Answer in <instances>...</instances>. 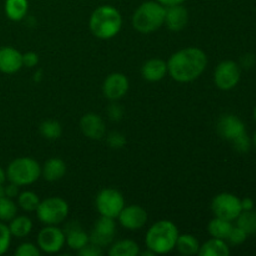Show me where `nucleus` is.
<instances>
[{
	"instance_id": "12",
	"label": "nucleus",
	"mask_w": 256,
	"mask_h": 256,
	"mask_svg": "<svg viewBox=\"0 0 256 256\" xmlns=\"http://www.w3.org/2000/svg\"><path fill=\"white\" fill-rule=\"evenodd\" d=\"M118 219L124 229L136 232L146 225L149 216L146 210L139 205H129V206L125 205Z\"/></svg>"
},
{
	"instance_id": "21",
	"label": "nucleus",
	"mask_w": 256,
	"mask_h": 256,
	"mask_svg": "<svg viewBox=\"0 0 256 256\" xmlns=\"http://www.w3.org/2000/svg\"><path fill=\"white\" fill-rule=\"evenodd\" d=\"M29 12V0H5V14L12 22H22Z\"/></svg>"
},
{
	"instance_id": "45",
	"label": "nucleus",
	"mask_w": 256,
	"mask_h": 256,
	"mask_svg": "<svg viewBox=\"0 0 256 256\" xmlns=\"http://www.w3.org/2000/svg\"><path fill=\"white\" fill-rule=\"evenodd\" d=\"M252 142H254V145H255V148H256V132H255V134H254V139H252Z\"/></svg>"
},
{
	"instance_id": "22",
	"label": "nucleus",
	"mask_w": 256,
	"mask_h": 256,
	"mask_svg": "<svg viewBox=\"0 0 256 256\" xmlns=\"http://www.w3.org/2000/svg\"><path fill=\"white\" fill-rule=\"evenodd\" d=\"M199 255L202 256H229L230 246L228 245L226 240L215 239L212 238L209 242H205L200 246Z\"/></svg>"
},
{
	"instance_id": "42",
	"label": "nucleus",
	"mask_w": 256,
	"mask_h": 256,
	"mask_svg": "<svg viewBox=\"0 0 256 256\" xmlns=\"http://www.w3.org/2000/svg\"><path fill=\"white\" fill-rule=\"evenodd\" d=\"M156 2H160L162 5H164L165 8H168V6H172V5L184 4L186 0H156Z\"/></svg>"
},
{
	"instance_id": "33",
	"label": "nucleus",
	"mask_w": 256,
	"mask_h": 256,
	"mask_svg": "<svg viewBox=\"0 0 256 256\" xmlns=\"http://www.w3.org/2000/svg\"><path fill=\"white\" fill-rule=\"evenodd\" d=\"M232 145H234V149L236 152H242V154H245V152H250L252 149V139L249 138L248 132L240 135L239 138H236L235 140H232Z\"/></svg>"
},
{
	"instance_id": "6",
	"label": "nucleus",
	"mask_w": 256,
	"mask_h": 256,
	"mask_svg": "<svg viewBox=\"0 0 256 256\" xmlns=\"http://www.w3.org/2000/svg\"><path fill=\"white\" fill-rule=\"evenodd\" d=\"M38 219L44 225H60L68 219L69 204L62 198L52 196L40 202L36 209Z\"/></svg>"
},
{
	"instance_id": "29",
	"label": "nucleus",
	"mask_w": 256,
	"mask_h": 256,
	"mask_svg": "<svg viewBox=\"0 0 256 256\" xmlns=\"http://www.w3.org/2000/svg\"><path fill=\"white\" fill-rule=\"evenodd\" d=\"M39 204L40 199L34 192H20L19 196H18V205H19L24 212H36Z\"/></svg>"
},
{
	"instance_id": "36",
	"label": "nucleus",
	"mask_w": 256,
	"mask_h": 256,
	"mask_svg": "<svg viewBox=\"0 0 256 256\" xmlns=\"http://www.w3.org/2000/svg\"><path fill=\"white\" fill-rule=\"evenodd\" d=\"M78 254L82 256H102L104 254V250L100 246H98V245L89 242L86 246H84L82 250H79Z\"/></svg>"
},
{
	"instance_id": "34",
	"label": "nucleus",
	"mask_w": 256,
	"mask_h": 256,
	"mask_svg": "<svg viewBox=\"0 0 256 256\" xmlns=\"http://www.w3.org/2000/svg\"><path fill=\"white\" fill-rule=\"evenodd\" d=\"M40 254H42V250L39 249V246L32 242H22L15 252L16 256H40Z\"/></svg>"
},
{
	"instance_id": "3",
	"label": "nucleus",
	"mask_w": 256,
	"mask_h": 256,
	"mask_svg": "<svg viewBox=\"0 0 256 256\" xmlns=\"http://www.w3.org/2000/svg\"><path fill=\"white\" fill-rule=\"evenodd\" d=\"M179 235V229L174 222L169 220H162L155 222L148 230L145 244L148 249L152 250L155 255L169 254L176 246Z\"/></svg>"
},
{
	"instance_id": "20",
	"label": "nucleus",
	"mask_w": 256,
	"mask_h": 256,
	"mask_svg": "<svg viewBox=\"0 0 256 256\" xmlns=\"http://www.w3.org/2000/svg\"><path fill=\"white\" fill-rule=\"evenodd\" d=\"M68 172V166L64 160L59 158H52L48 162H45L44 166L42 168V176L44 180L49 182H59L65 176Z\"/></svg>"
},
{
	"instance_id": "39",
	"label": "nucleus",
	"mask_w": 256,
	"mask_h": 256,
	"mask_svg": "<svg viewBox=\"0 0 256 256\" xmlns=\"http://www.w3.org/2000/svg\"><path fill=\"white\" fill-rule=\"evenodd\" d=\"M19 185L14 184V182H10L9 185L5 186V195L10 199H14V198H18L20 194V190H19Z\"/></svg>"
},
{
	"instance_id": "43",
	"label": "nucleus",
	"mask_w": 256,
	"mask_h": 256,
	"mask_svg": "<svg viewBox=\"0 0 256 256\" xmlns=\"http://www.w3.org/2000/svg\"><path fill=\"white\" fill-rule=\"evenodd\" d=\"M6 180H8V178H6V172H5V170L2 169V166H0V185H4Z\"/></svg>"
},
{
	"instance_id": "35",
	"label": "nucleus",
	"mask_w": 256,
	"mask_h": 256,
	"mask_svg": "<svg viewBox=\"0 0 256 256\" xmlns=\"http://www.w3.org/2000/svg\"><path fill=\"white\" fill-rule=\"evenodd\" d=\"M108 144L112 149H122L126 144V138L119 132H112L108 135Z\"/></svg>"
},
{
	"instance_id": "5",
	"label": "nucleus",
	"mask_w": 256,
	"mask_h": 256,
	"mask_svg": "<svg viewBox=\"0 0 256 256\" xmlns=\"http://www.w3.org/2000/svg\"><path fill=\"white\" fill-rule=\"evenodd\" d=\"M6 178L9 182H14L19 186H28L42 178V166L32 158H18L8 166Z\"/></svg>"
},
{
	"instance_id": "38",
	"label": "nucleus",
	"mask_w": 256,
	"mask_h": 256,
	"mask_svg": "<svg viewBox=\"0 0 256 256\" xmlns=\"http://www.w3.org/2000/svg\"><path fill=\"white\" fill-rule=\"evenodd\" d=\"M22 64L26 68H34L39 64V55L34 52L22 54Z\"/></svg>"
},
{
	"instance_id": "25",
	"label": "nucleus",
	"mask_w": 256,
	"mask_h": 256,
	"mask_svg": "<svg viewBox=\"0 0 256 256\" xmlns=\"http://www.w3.org/2000/svg\"><path fill=\"white\" fill-rule=\"evenodd\" d=\"M232 222H228V220L220 219V218L215 216L212 222L208 225V232H209L210 236L215 238V239L226 240L229 236L230 232L232 229Z\"/></svg>"
},
{
	"instance_id": "11",
	"label": "nucleus",
	"mask_w": 256,
	"mask_h": 256,
	"mask_svg": "<svg viewBox=\"0 0 256 256\" xmlns=\"http://www.w3.org/2000/svg\"><path fill=\"white\" fill-rule=\"evenodd\" d=\"M115 232H116L115 219L100 216V219L95 222L94 229H92V234H90V242L104 249V248L110 246L112 244Z\"/></svg>"
},
{
	"instance_id": "4",
	"label": "nucleus",
	"mask_w": 256,
	"mask_h": 256,
	"mask_svg": "<svg viewBox=\"0 0 256 256\" xmlns=\"http://www.w3.org/2000/svg\"><path fill=\"white\" fill-rule=\"evenodd\" d=\"M166 8L156 0L145 2L132 15V26L142 34H152L164 26Z\"/></svg>"
},
{
	"instance_id": "44",
	"label": "nucleus",
	"mask_w": 256,
	"mask_h": 256,
	"mask_svg": "<svg viewBox=\"0 0 256 256\" xmlns=\"http://www.w3.org/2000/svg\"><path fill=\"white\" fill-rule=\"evenodd\" d=\"M2 196H6L5 195V186L4 185H0V198Z\"/></svg>"
},
{
	"instance_id": "28",
	"label": "nucleus",
	"mask_w": 256,
	"mask_h": 256,
	"mask_svg": "<svg viewBox=\"0 0 256 256\" xmlns=\"http://www.w3.org/2000/svg\"><path fill=\"white\" fill-rule=\"evenodd\" d=\"M236 226L244 230L248 235L256 234V212H242L236 219Z\"/></svg>"
},
{
	"instance_id": "1",
	"label": "nucleus",
	"mask_w": 256,
	"mask_h": 256,
	"mask_svg": "<svg viewBox=\"0 0 256 256\" xmlns=\"http://www.w3.org/2000/svg\"><path fill=\"white\" fill-rule=\"evenodd\" d=\"M208 55L199 48H186L172 54L168 62V74L178 82H192L204 74Z\"/></svg>"
},
{
	"instance_id": "41",
	"label": "nucleus",
	"mask_w": 256,
	"mask_h": 256,
	"mask_svg": "<svg viewBox=\"0 0 256 256\" xmlns=\"http://www.w3.org/2000/svg\"><path fill=\"white\" fill-rule=\"evenodd\" d=\"M255 202L252 198H245L242 200V212H250V210H254Z\"/></svg>"
},
{
	"instance_id": "15",
	"label": "nucleus",
	"mask_w": 256,
	"mask_h": 256,
	"mask_svg": "<svg viewBox=\"0 0 256 256\" xmlns=\"http://www.w3.org/2000/svg\"><path fill=\"white\" fill-rule=\"evenodd\" d=\"M80 130L88 139L102 140L106 134V125L102 116L95 112H89L80 120Z\"/></svg>"
},
{
	"instance_id": "8",
	"label": "nucleus",
	"mask_w": 256,
	"mask_h": 256,
	"mask_svg": "<svg viewBox=\"0 0 256 256\" xmlns=\"http://www.w3.org/2000/svg\"><path fill=\"white\" fill-rule=\"evenodd\" d=\"M96 210L102 216L118 219L125 206V199L116 189H104L98 194L95 200Z\"/></svg>"
},
{
	"instance_id": "32",
	"label": "nucleus",
	"mask_w": 256,
	"mask_h": 256,
	"mask_svg": "<svg viewBox=\"0 0 256 256\" xmlns=\"http://www.w3.org/2000/svg\"><path fill=\"white\" fill-rule=\"evenodd\" d=\"M248 236H249V235H248L244 230L240 229L239 226H232L226 242H229L232 246H239V245L244 244V242H246Z\"/></svg>"
},
{
	"instance_id": "27",
	"label": "nucleus",
	"mask_w": 256,
	"mask_h": 256,
	"mask_svg": "<svg viewBox=\"0 0 256 256\" xmlns=\"http://www.w3.org/2000/svg\"><path fill=\"white\" fill-rule=\"evenodd\" d=\"M40 134L48 140H58L62 135V126L56 120H45L40 124Z\"/></svg>"
},
{
	"instance_id": "23",
	"label": "nucleus",
	"mask_w": 256,
	"mask_h": 256,
	"mask_svg": "<svg viewBox=\"0 0 256 256\" xmlns=\"http://www.w3.org/2000/svg\"><path fill=\"white\" fill-rule=\"evenodd\" d=\"M9 222L10 224L8 226H9L12 238L24 239V238H26L32 232V222L28 216H18L16 215Z\"/></svg>"
},
{
	"instance_id": "10",
	"label": "nucleus",
	"mask_w": 256,
	"mask_h": 256,
	"mask_svg": "<svg viewBox=\"0 0 256 256\" xmlns=\"http://www.w3.org/2000/svg\"><path fill=\"white\" fill-rule=\"evenodd\" d=\"M66 244L64 230L58 225H46L38 235V246L45 254H56Z\"/></svg>"
},
{
	"instance_id": "17",
	"label": "nucleus",
	"mask_w": 256,
	"mask_h": 256,
	"mask_svg": "<svg viewBox=\"0 0 256 256\" xmlns=\"http://www.w3.org/2000/svg\"><path fill=\"white\" fill-rule=\"evenodd\" d=\"M189 22V12L182 4L172 5L166 8V14H165V22L166 28L172 32H182L186 28Z\"/></svg>"
},
{
	"instance_id": "40",
	"label": "nucleus",
	"mask_w": 256,
	"mask_h": 256,
	"mask_svg": "<svg viewBox=\"0 0 256 256\" xmlns=\"http://www.w3.org/2000/svg\"><path fill=\"white\" fill-rule=\"evenodd\" d=\"M255 65V56L252 54H246L242 58V66L245 69H250Z\"/></svg>"
},
{
	"instance_id": "18",
	"label": "nucleus",
	"mask_w": 256,
	"mask_h": 256,
	"mask_svg": "<svg viewBox=\"0 0 256 256\" xmlns=\"http://www.w3.org/2000/svg\"><path fill=\"white\" fill-rule=\"evenodd\" d=\"M64 232L68 246L76 252L90 242V235H88V232L80 226V224L75 222H69L64 229Z\"/></svg>"
},
{
	"instance_id": "24",
	"label": "nucleus",
	"mask_w": 256,
	"mask_h": 256,
	"mask_svg": "<svg viewBox=\"0 0 256 256\" xmlns=\"http://www.w3.org/2000/svg\"><path fill=\"white\" fill-rule=\"evenodd\" d=\"M200 246H202V245H200L199 240H198L194 235L184 234L179 235L175 249H176L182 255L192 256L199 254Z\"/></svg>"
},
{
	"instance_id": "26",
	"label": "nucleus",
	"mask_w": 256,
	"mask_h": 256,
	"mask_svg": "<svg viewBox=\"0 0 256 256\" xmlns=\"http://www.w3.org/2000/svg\"><path fill=\"white\" fill-rule=\"evenodd\" d=\"M140 254V248L132 240H120L112 244L109 255L112 256H136Z\"/></svg>"
},
{
	"instance_id": "46",
	"label": "nucleus",
	"mask_w": 256,
	"mask_h": 256,
	"mask_svg": "<svg viewBox=\"0 0 256 256\" xmlns=\"http://www.w3.org/2000/svg\"><path fill=\"white\" fill-rule=\"evenodd\" d=\"M254 119H255V122H256V105H255V109H254Z\"/></svg>"
},
{
	"instance_id": "14",
	"label": "nucleus",
	"mask_w": 256,
	"mask_h": 256,
	"mask_svg": "<svg viewBox=\"0 0 256 256\" xmlns=\"http://www.w3.org/2000/svg\"><path fill=\"white\" fill-rule=\"evenodd\" d=\"M218 132L222 139L232 142L240 135L246 132V126L239 116L232 114H225L218 122Z\"/></svg>"
},
{
	"instance_id": "13",
	"label": "nucleus",
	"mask_w": 256,
	"mask_h": 256,
	"mask_svg": "<svg viewBox=\"0 0 256 256\" xmlns=\"http://www.w3.org/2000/svg\"><path fill=\"white\" fill-rule=\"evenodd\" d=\"M130 88L129 79L122 72H112L105 79L102 84V92L106 99L118 102L128 94Z\"/></svg>"
},
{
	"instance_id": "7",
	"label": "nucleus",
	"mask_w": 256,
	"mask_h": 256,
	"mask_svg": "<svg viewBox=\"0 0 256 256\" xmlns=\"http://www.w3.org/2000/svg\"><path fill=\"white\" fill-rule=\"evenodd\" d=\"M212 210L216 218L232 222L242 212V199L230 192H222L212 199Z\"/></svg>"
},
{
	"instance_id": "19",
	"label": "nucleus",
	"mask_w": 256,
	"mask_h": 256,
	"mask_svg": "<svg viewBox=\"0 0 256 256\" xmlns=\"http://www.w3.org/2000/svg\"><path fill=\"white\" fill-rule=\"evenodd\" d=\"M142 75L146 82H162L168 75V62L158 58L148 60L142 68Z\"/></svg>"
},
{
	"instance_id": "37",
	"label": "nucleus",
	"mask_w": 256,
	"mask_h": 256,
	"mask_svg": "<svg viewBox=\"0 0 256 256\" xmlns=\"http://www.w3.org/2000/svg\"><path fill=\"white\" fill-rule=\"evenodd\" d=\"M106 112L108 115H109V119L112 120V122H120L124 116V109L119 104H112L108 108Z\"/></svg>"
},
{
	"instance_id": "9",
	"label": "nucleus",
	"mask_w": 256,
	"mask_h": 256,
	"mask_svg": "<svg viewBox=\"0 0 256 256\" xmlns=\"http://www.w3.org/2000/svg\"><path fill=\"white\" fill-rule=\"evenodd\" d=\"M242 79V66L232 60L220 62L214 72V82L218 89L229 92L238 86Z\"/></svg>"
},
{
	"instance_id": "16",
	"label": "nucleus",
	"mask_w": 256,
	"mask_h": 256,
	"mask_svg": "<svg viewBox=\"0 0 256 256\" xmlns=\"http://www.w3.org/2000/svg\"><path fill=\"white\" fill-rule=\"evenodd\" d=\"M22 64V54L12 46L0 48V72L12 75L20 72Z\"/></svg>"
},
{
	"instance_id": "30",
	"label": "nucleus",
	"mask_w": 256,
	"mask_h": 256,
	"mask_svg": "<svg viewBox=\"0 0 256 256\" xmlns=\"http://www.w3.org/2000/svg\"><path fill=\"white\" fill-rule=\"evenodd\" d=\"M18 215V205L8 196L0 198V222H10Z\"/></svg>"
},
{
	"instance_id": "2",
	"label": "nucleus",
	"mask_w": 256,
	"mask_h": 256,
	"mask_svg": "<svg viewBox=\"0 0 256 256\" xmlns=\"http://www.w3.org/2000/svg\"><path fill=\"white\" fill-rule=\"evenodd\" d=\"M89 26L92 35L98 39H112L122 30V16L116 8L112 5H102L92 12Z\"/></svg>"
},
{
	"instance_id": "31",
	"label": "nucleus",
	"mask_w": 256,
	"mask_h": 256,
	"mask_svg": "<svg viewBox=\"0 0 256 256\" xmlns=\"http://www.w3.org/2000/svg\"><path fill=\"white\" fill-rule=\"evenodd\" d=\"M12 235L10 232L9 226L0 222V256L6 254L10 245H12Z\"/></svg>"
}]
</instances>
